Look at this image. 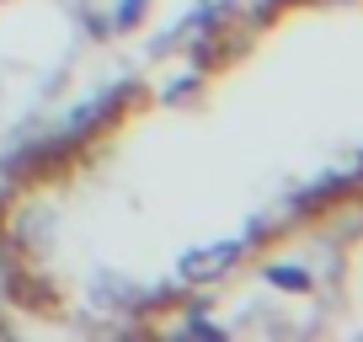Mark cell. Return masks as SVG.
<instances>
[{
	"instance_id": "277c9868",
	"label": "cell",
	"mask_w": 363,
	"mask_h": 342,
	"mask_svg": "<svg viewBox=\"0 0 363 342\" xmlns=\"http://www.w3.org/2000/svg\"><path fill=\"white\" fill-rule=\"evenodd\" d=\"M145 6H150V0H118V16H113V22L118 27H134L139 16H145Z\"/></svg>"
},
{
	"instance_id": "5b68a950",
	"label": "cell",
	"mask_w": 363,
	"mask_h": 342,
	"mask_svg": "<svg viewBox=\"0 0 363 342\" xmlns=\"http://www.w3.org/2000/svg\"><path fill=\"white\" fill-rule=\"evenodd\" d=\"M208 6H230V0H208Z\"/></svg>"
},
{
	"instance_id": "6da1fadb",
	"label": "cell",
	"mask_w": 363,
	"mask_h": 342,
	"mask_svg": "<svg viewBox=\"0 0 363 342\" xmlns=\"http://www.w3.org/2000/svg\"><path fill=\"white\" fill-rule=\"evenodd\" d=\"M235 257H240V241H219V246H198V251H187L177 263V273L187 278V284H214L219 273H230L235 267Z\"/></svg>"
},
{
	"instance_id": "3957f363",
	"label": "cell",
	"mask_w": 363,
	"mask_h": 342,
	"mask_svg": "<svg viewBox=\"0 0 363 342\" xmlns=\"http://www.w3.org/2000/svg\"><path fill=\"white\" fill-rule=\"evenodd\" d=\"M267 284L272 289H310V273H305V267H278V263H272L267 267Z\"/></svg>"
},
{
	"instance_id": "8992f818",
	"label": "cell",
	"mask_w": 363,
	"mask_h": 342,
	"mask_svg": "<svg viewBox=\"0 0 363 342\" xmlns=\"http://www.w3.org/2000/svg\"><path fill=\"white\" fill-rule=\"evenodd\" d=\"M326 6H342V0H326Z\"/></svg>"
},
{
	"instance_id": "7a4b0ae2",
	"label": "cell",
	"mask_w": 363,
	"mask_h": 342,
	"mask_svg": "<svg viewBox=\"0 0 363 342\" xmlns=\"http://www.w3.org/2000/svg\"><path fill=\"white\" fill-rule=\"evenodd\" d=\"M128 96H134V86H128V80H123L118 92H107V96H102V102H86V107H80V113H75V118H69V123H65V139H69V145H75V139L96 134V128H102L107 118H118V113H123V102H128Z\"/></svg>"
}]
</instances>
